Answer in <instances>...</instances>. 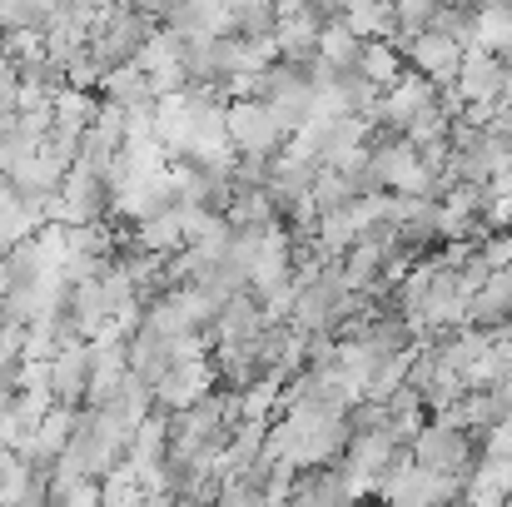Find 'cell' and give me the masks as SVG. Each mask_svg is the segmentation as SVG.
I'll list each match as a JSON object with an SVG mask.
<instances>
[{
	"label": "cell",
	"instance_id": "obj_1",
	"mask_svg": "<svg viewBox=\"0 0 512 507\" xmlns=\"http://www.w3.org/2000/svg\"><path fill=\"white\" fill-rule=\"evenodd\" d=\"M408 448H413V458H418L423 468H433V473H448V478H463V483H468L473 463L483 458V433L458 428V423H448V418H428Z\"/></svg>",
	"mask_w": 512,
	"mask_h": 507
},
{
	"label": "cell",
	"instance_id": "obj_2",
	"mask_svg": "<svg viewBox=\"0 0 512 507\" xmlns=\"http://www.w3.org/2000/svg\"><path fill=\"white\" fill-rule=\"evenodd\" d=\"M254 95H259V100L279 115V125L294 135V130L314 115V95H319V90H314L309 60H284V55H279V60L259 75V90H254Z\"/></svg>",
	"mask_w": 512,
	"mask_h": 507
},
{
	"label": "cell",
	"instance_id": "obj_3",
	"mask_svg": "<svg viewBox=\"0 0 512 507\" xmlns=\"http://www.w3.org/2000/svg\"><path fill=\"white\" fill-rule=\"evenodd\" d=\"M229 145L239 155H264L274 160L289 145V130L279 125V115L259 100V95H234L229 100Z\"/></svg>",
	"mask_w": 512,
	"mask_h": 507
},
{
	"label": "cell",
	"instance_id": "obj_4",
	"mask_svg": "<svg viewBox=\"0 0 512 507\" xmlns=\"http://www.w3.org/2000/svg\"><path fill=\"white\" fill-rule=\"evenodd\" d=\"M403 55H408V65L413 70H423L433 85H453L458 80V70H463V55H468V45L458 40V35H448V30H418L408 45H403Z\"/></svg>",
	"mask_w": 512,
	"mask_h": 507
},
{
	"label": "cell",
	"instance_id": "obj_5",
	"mask_svg": "<svg viewBox=\"0 0 512 507\" xmlns=\"http://www.w3.org/2000/svg\"><path fill=\"white\" fill-rule=\"evenodd\" d=\"M453 85H458L463 105H498V100H508V60H503L498 50L468 45L463 70H458Z\"/></svg>",
	"mask_w": 512,
	"mask_h": 507
},
{
	"label": "cell",
	"instance_id": "obj_6",
	"mask_svg": "<svg viewBox=\"0 0 512 507\" xmlns=\"http://www.w3.org/2000/svg\"><path fill=\"white\" fill-rule=\"evenodd\" d=\"M433 100H438V85H433L423 70H403V75L383 90V100H378V125L408 135V125H413Z\"/></svg>",
	"mask_w": 512,
	"mask_h": 507
},
{
	"label": "cell",
	"instance_id": "obj_7",
	"mask_svg": "<svg viewBox=\"0 0 512 507\" xmlns=\"http://www.w3.org/2000/svg\"><path fill=\"white\" fill-rule=\"evenodd\" d=\"M90 368H95V338H70L50 358V393L55 403L80 408L90 398Z\"/></svg>",
	"mask_w": 512,
	"mask_h": 507
},
{
	"label": "cell",
	"instance_id": "obj_8",
	"mask_svg": "<svg viewBox=\"0 0 512 507\" xmlns=\"http://www.w3.org/2000/svg\"><path fill=\"white\" fill-rule=\"evenodd\" d=\"M214 383H219V373H214V358H209V353H199V358H174L170 368L155 378V398H160V408H189V403H199Z\"/></svg>",
	"mask_w": 512,
	"mask_h": 507
},
{
	"label": "cell",
	"instance_id": "obj_9",
	"mask_svg": "<svg viewBox=\"0 0 512 507\" xmlns=\"http://www.w3.org/2000/svg\"><path fill=\"white\" fill-rule=\"evenodd\" d=\"M70 319L85 338L105 334L115 324V299L105 289V274H90V279H75L70 284Z\"/></svg>",
	"mask_w": 512,
	"mask_h": 507
},
{
	"label": "cell",
	"instance_id": "obj_10",
	"mask_svg": "<svg viewBox=\"0 0 512 507\" xmlns=\"http://www.w3.org/2000/svg\"><path fill=\"white\" fill-rule=\"evenodd\" d=\"M140 65H145V75H150L155 95H174V90H184V85H189L184 50H179V40H174L165 25H160V30L150 35V45L140 50Z\"/></svg>",
	"mask_w": 512,
	"mask_h": 507
},
{
	"label": "cell",
	"instance_id": "obj_11",
	"mask_svg": "<svg viewBox=\"0 0 512 507\" xmlns=\"http://www.w3.org/2000/svg\"><path fill=\"white\" fill-rule=\"evenodd\" d=\"M319 35H324V15L314 5H299V10L279 15L274 45H279L284 60H314L319 55Z\"/></svg>",
	"mask_w": 512,
	"mask_h": 507
},
{
	"label": "cell",
	"instance_id": "obj_12",
	"mask_svg": "<svg viewBox=\"0 0 512 507\" xmlns=\"http://www.w3.org/2000/svg\"><path fill=\"white\" fill-rule=\"evenodd\" d=\"M100 100H110V105H120V110H150L160 95H155V85H150L145 65H140V60H130V65L105 70V80H100Z\"/></svg>",
	"mask_w": 512,
	"mask_h": 507
},
{
	"label": "cell",
	"instance_id": "obj_13",
	"mask_svg": "<svg viewBox=\"0 0 512 507\" xmlns=\"http://www.w3.org/2000/svg\"><path fill=\"white\" fill-rule=\"evenodd\" d=\"M473 324H483V329L512 324V264L508 269H493L488 284L473 289Z\"/></svg>",
	"mask_w": 512,
	"mask_h": 507
},
{
	"label": "cell",
	"instance_id": "obj_14",
	"mask_svg": "<svg viewBox=\"0 0 512 507\" xmlns=\"http://www.w3.org/2000/svg\"><path fill=\"white\" fill-rule=\"evenodd\" d=\"M130 239L140 249H155V254H179L184 249V219H179V204L160 209V214H145L130 224Z\"/></svg>",
	"mask_w": 512,
	"mask_h": 507
},
{
	"label": "cell",
	"instance_id": "obj_15",
	"mask_svg": "<svg viewBox=\"0 0 512 507\" xmlns=\"http://www.w3.org/2000/svg\"><path fill=\"white\" fill-rule=\"evenodd\" d=\"M45 219L30 209V199L15 189V179L10 174H0V249H10L15 239H25V234H35Z\"/></svg>",
	"mask_w": 512,
	"mask_h": 507
},
{
	"label": "cell",
	"instance_id": "obj_16",
	"mask_svg": "<svg viewBox=\"0 0 512 507\" xmlns=\"http://www.w3.org/2000/svg\"><path fill=\"white\" fill-rule=\"evenodd\" d=\"M174 358H179V353H174L170 334H160V329H150V324H140V329L130 334V368H135V373H145L150 383L170 368Z\"/></svg>",
	"mask_w": 512,
	"mask_h": 507
},
{
	"label": "cell",
	"instance_id": "obj_17",
	"mask_svg": "<svg viewBox=\"0 0 512 507\" xmlns=\"http://www.w3.org/2000/svg\"><path fill=\"white\" fill-rule=\"evenodd\" d=\"M358 70H363L373 85H383V90H388V85L408 70V55H403L388 35H368V40H363V55H358Z\"/></svg>",
	"mask_w": 512,
	"mask_h": 507
},
{
	"label": "cell",
	"instance_id": "obj_18",
	"mask_svg": "<svg viewBox=\"0 0 512 507\" xmlns=\"http://www.w3.org/2000/svg\"><path fill=\"white\" fill-rule=\"evenodd\" d=\"M229 5V30L249 40H269L279 30V5L274 0H224Z\"/></svg>",
	"mask_w": 512,
	"mask_h": 507
},
{
	"label": "cell",
	"instance_id": "obj_19",
	"mask_svg": "<svg viewBox=\"0 0 512 507\" xmlns=\"http://www.w3.org/2000/svg\"><path fill=\"white\" fill-rule=\"evenodd\" d=\"M363 40L368 35H358L348 20H329L324 35H319V60H329L334 70H353L358 55H363Z\"/></svg>",
	"mask_w": 512,
	"mask_h": 507
},
{
	"label": "cell",
	"instance_id": "obj_20",
	"mask_svg": "<svg viewBox=\"0 0 512 507\" xmlns=\"http://www.w3.org/2000/svg\"><path fill=\"white\" fill-rule=\"evenodd\" d=\"M473 15H478V45L508 55L512 50V0H483Z\"/></svg>",
	"mask_w": 512,
	"mask_h": 507
},
{
	"label": "cell",
	"instance_id": "obj_21",
	"mask_svg": "<svg viewBox=\"0 0 512 507\" xmlns=\"http://www.w3.org/2000/svg\"><path fill=\"white\" fill-rule=\"evenodd\" d=\"M95 115H100V95H95V90L65 85V90L55 95V125H60V130H75V135H80Z\"/></svg>",
	"mask_w": 512,
	"mask_h": 507
},
{
	"label": "cell",
	"instance_id": "obj_22",
	"mask_svg": "<svg viewBox=\"0 0 512 507\" xmlns=\"http://www.w3.org/2000/svg\"><path fill=\"white\" fill-rule=\"evenodd\" d=\"M483 458H512V413L483 433Z\"/></svg>",
	"mask_w": 512,
	"mask_h": 507
},
{
	"label": "cell",
	"instance_id": "obj_23",
	"mask_svg": "<svg viewBox=\"0 0 512 507\" xmlns=\"http://www.w3.org/2000/svg\"><path fill=\"white\" fill-rule=\"evenodd\" d=\"M498 383H503V393H508V398H512V358H508V363H503V373H498Z\"/></svg>",
	"mask_w": 512,
	"mask_h": 507
}]
</instances>
